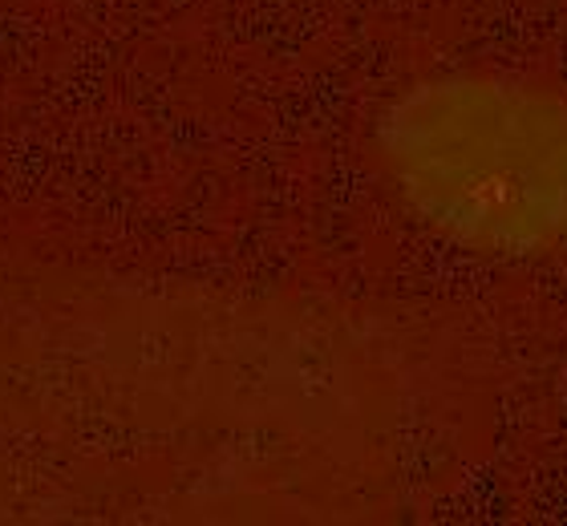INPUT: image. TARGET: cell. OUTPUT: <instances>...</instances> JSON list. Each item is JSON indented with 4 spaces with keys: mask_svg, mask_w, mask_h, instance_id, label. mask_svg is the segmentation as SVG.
Instances as JSON below:
<instances>
[{
    "mask_svg": "<svg viewBox=\"0 0 567 526\" xmlns=\"http://www.w3.org/2000/svg\"><path fill=\"white\" fill-rule=\"evenodd\" d=\"M381 158L437 231L495 256L567 247V94L458 73L405 97L381 122Z\"/></svg>",
    "mask_w": 567,
    "mask_h": 526,
    "instance_id": "6da1fadb",
    "label": "cell"
}]
</instances>
